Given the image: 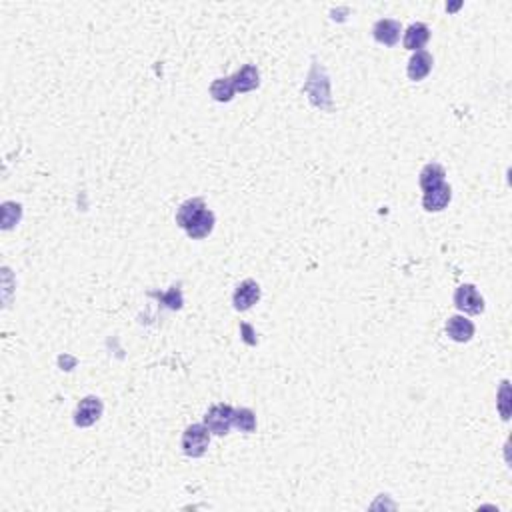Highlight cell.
Returning <instances> with one entry per match:
<instances>
[{
	"label": "cell",
	"mask_w": 512,
	"mask_h": 512,
	"mask_svg": "<svg viewBox=\"0 0 512 512\" xmlns=\"http://www.w3.org/2000/svg\"><path fill=\"white\" fill-rule=\"evenodd\" d=\"M306 95H309L310 102L316 108H332V98H331V82H329V76L324 73V68L320 66L316 60L312 64V70H310L309 80L302 88Z\"/></svg>",
	"instance_id": "obj_1"
},
{
	"label": "cell",
	"mask_w": 512,
	"mask_h": 512,
	"mask_svg": "<svg viewBox=\"0 0 512 512\" xmlns=\"http://www.w3.org/2000/svg\"><path fill=\"white\" fill-rule=\"evenodd\" d=\"M210 444V430L204 425H191L182 432V452L191 459H201Z\"/></svg>",
	"instance_id": "obj_2"
},
{
	"label": "cell",
	"mask_w": 512,
	"mask_h": 512,
	"mask_svg": "<svg viewBox=\"0 0 512 512\" xmlns=\"http://www.w3.org/2000/svg\"><path fill=\"white\" fill-rule=\"evenodd\" d=\"M233 416H235V408L233 406L214 405L204 415V427L208 428L213 434H216V437H224L233 428Z\"/></svg>",
	"instance_id": "obj_3"
},
{
	"label": "cell",
	"mask_w": 512,
	"mask_h": 512,
	"mask_svg": "<svg viewBox=\"0 0 512 512\" xmlns=\"http://www.w3.org/2000/svg\"><path fill=\"white\" fill-rule=\"evenodd\" d=\"M454 306L464 314H480L484 310V299L474 284H460L454 290Z\"/></svg>",
	"instance_id": "obj_4"
},
{
	"label": "cell",
	"mask_w": 512,
	"mask_h": 512,
	"mask_svg": "<svg viewBox=\"0 0 512 512\" xmlns=\"http://www.w3.org/2000/svg\"><path fill=\"white\" fill-rule=\"evenodd\" d=\"M102 410H105V405L98 396H86L76 406L75 425L80 428L92 427L96 420L102 416Z\"/></svg>",
	"instance_id": "obj_5"
},
{
	"label": "cell",
	"mask_w": 512,
	"mask_h": 512,
	"mask_svg": "<svg viewBox=\"0 0 512 512\" xmlns=\"http://www.w3.org/2000/svg\"><path fill=\"white\" fill-rule=\"evenodd\" d=\"M260 300V287L258 282L248 278L245 282H240L238 288L235 290V297H233V304H235L236 310L245 312V310L252 309L256 302Z\"/></svg>",
	"instance_id": "obj_6"
},
{
	"label": "cell",
	"mask_w": 512,
	"mask_h": 512,
	"mask_svg": "<svg viewBox=\"0 0 512 512\" xmlns=\"http://www.w3.org/2000/svg\"><path fill=\"white\" fill-rule=\"evenodd\" d=\"M450 198H452V191H450V186H448L447 182H442V184H438V186H432V188L425 191L422 206H425V210H428V213H440V210L447 208Z\"/></svg>",
	"instance_id": "obj_7"
},
{
	"label": "cell",
	"mask_w": 512,
	"mask_h": 512,
	"mask_svg": "<svg viewBox=\"0 0 512 512\" xmlns=\"http://www.w3.org/2000/svg\"><path fill=\"white\" fill-rule=\"evenodd\" d=\"M400 31H402V26H400L398 21H395V18H380L373 26L374 41L384 44V46H395L398 43V38H400Z\"/></svg>",
	"instance_id": "obj_8"
},
{
	"label": "cell",
	"mask_w": 512,
	"mask_h": 512,
	"mask_svg": "<svg viewBox=\"0 0 512 512\" xmlns=\"http://www.w3.org/2000/svg\"><path fill=\"white\" fill-rule=\"evenodd\" d=\"M432 64H434V58H432V54L427 53V50H416L412 54V58L408 60V66H406V75L410 80H425L428 75H430V70H432Z\"/></svg>",
	"instance_id": "obj_9"
},
{
	"label": "cell",
	"mask_w": 512,
	"mask_h": 512,
	"mask_svg": "<svg viewBox=\"0 0 512 512\" xmlns=\"http://www.w3.org/2000/svg\"><path fill=\"white\" fill-rule=\"evenodd\" d=\"M447 334L454 342H469L474 336V324L472 320L454 314L447 320Z\"/></svg>",
	"instance_id": "obj_10"
},
{
	"label": "cell",
	"mask_w": 512,
	"mask_h": 512,
	"mask_svg": "<svg viewBox=\"0 0 512 512\" xmlns=\"http://www.w3.org/2000/svg\"><path fill=\"white\" fill-rule=\"evenodd\" d=\"M430 38V28H428L425 22H415L410 24L405 32V48L408 50H425V44Z\"/></svg>",
	"instance_id": "obj_11"
},
{
	"label": "cell",
	"mask_w": 512,
	"mask_h": 512,
	"mask_svg": "<svg viewBox=\"0 0 512 512\" xmlns=\"http://www.w3.org/2000/svg\"><path fill=\"white\" fill-rule=\"evenodd\" d=\"M233 80H235L236 92H250V90H255L260 85V73H258V68H256L255 64H245L233 76Z\"/></svg>",
	"instance_id": "obj_12"
},
{
	"label": "cell",
	"mask_w": 512,
	"mask_h": 512,
	"mask_svg": "<svg viewBox=\"0 0 512 512\" xmlns=\"http://www.w3.org/2000/svg\"><path fill=\"white\" fill-rule=\"evenodd\" d=\"M214 228V214L208 210V208H204L203 213L198 214L194 220H192L184 230H186V235L194 238V240H201V238H206V236L213 233Z\"/></svg>",
	"instance_id": "obj_13"
},
{
	"label": "cell",
	"mask_w": 512,
	"mask_h": 512,
	"mask_svg": "<svg viewBox=\"0 0 512 512\" xmlns=\"http://www.w3.org/2000/svg\"><path fill=\"white\" fill-rule=\"evenodd\" d=\"M204 208H206V204H204L203 198H188V201H184L178 206V210H176V224L181 228H186L198 214L203 213Z\"/></svg>",
	"instance_id": "obj_14"
},
{
	"label": "cell",
	"mask_w": 512,
	"mask_h": 512,
	"mask_svg": "<svg viewBox=\"0 0 512 512\" xmlns=\"http://www.w3.org/2000/svg\"><path fill=\"white\" fill-rule=\"evenodd\" d=\"M236 95L235 80L233 76H224V78H216L210 85V96L216 102H230Z\"/></svg>",
	"instance_id": "obj_15"
},
{
	"label": "cell",
	"mask_w": 512,
	"mask_h": 512,
	"mask_svg": "<svg viewBox=\"0 0 512 512\" xmlns=\"http://www.w3.org/2000/svg\"><path fill=\"white\" fill-rule=\"evenodd\" d=\"M444 176H447V171L437 164V162H430L427 164L422 171H420V188L422 191H428V188H432V186H438V184H442L444 182Z\"/></svg>",
	"instance_id": "obj_16"
},
{
	"label": "cell",
	"mask_w": 512,
	"mask_h": 512,
	"mask_svg": "<svg viewBox=\"0 0 512 512\" xmlns=\"http://www.w3.org/2000/svg\"><path fill=\"white\" fill-rule=\"evenodd\" d=\"M233 427H236L240 432H255L256 430V415L250 408H235V416H233Z\"/></svg>",
	"instance_id": "obj_17"
},
{
	"label": "cell",
	"mask_w": 512,
	"mask_h": 512,
	"mask_svg": "<svg viewBox=\"0 0 512 512\" xmlns=\"http://www.w3.org/2000/svg\"><path fill=\"white\" fill-rule=\"evenodd\" d=\"M154 297H159V299L164 300L172 310H178L182 306V294L176 287H172L171 290H169V294H154Z\"/></svg>",
	"instance_id": "obj_18"
}]
</instances>
